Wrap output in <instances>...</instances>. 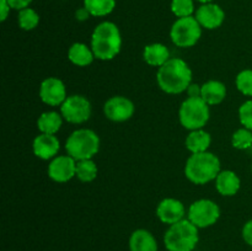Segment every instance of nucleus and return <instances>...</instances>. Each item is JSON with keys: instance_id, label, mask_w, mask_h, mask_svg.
Instances as JSON below:
<instances>
[{"instance_id": "obj_1", "label": "nucleus", "mask_w": 252, "mask_h": 251, "mask_svg": "<svg viewBox=\"0 0 252 251\" xmlns=\"http://www.w3.org/2000/svg\"><path fill=\"white\" fill-rule=\"evenodd\" d=\"M157 81L164 93L177 95L186 91L192 83V70L184 59L170 58L158 69Z\"/></svg>"}, {"instance_id": "obj_2", "label": "nucleus", "mask_w": 252, "mask_h": 251, "mask_svg": "<svg viewBox=\"0 0 252 251\" xmlns=\"http://www.w3.org/2000/svg\"><path fill=\"white\" fill-rule=\"evenodd\" d=\"M91 49L95 58L111 61L120 54L122 48V36L120 29L111 21L98 24L91 34Z\"/></svg>"}, {"instance_id": "obj_3", "label": "nucleus", "mask_w": 252, "mask_h": 251, "mask_svg": "<svg viewBox=\"0 0 252 251\" xmlns=\"http://www.w3.org/2000/svg\"><path fill=\"white\" fill-rule=\"evenodd\" d=\"M220 171V160L211 152L191 154L185 165V176L196 185H206L213 181Z\"/></svg>"}, {"instance_id": "obj_4", "label": "nucleus", "mask_w": 252, "mask_h": 251, "mask_svg": "<svg viewBox=\"0 0 252 251\" xmlns=\"http://www.w3.org/2000/svg\"><path fill=\"white\" fill-rule=\"evenodd\" d=\"M198 240V228L189 219L170 225L164 235L165 248L169 251H193Z\"/></svg>"}, {"instance_id": "obj_5", "label": "nucleus", "mask_w": 252, "mask_h": 251, "mask_svg": "<svg viewBox=\"0 0 252 251\" xmlns=\"http://www.w3.org/2000/svg\"><path fill=\"white\" fill-rule=\"evenodd\" d=\"M66 154L76 161L93 159L100 150V138L97 133L89 128H80L71 133L65 142Z\"/></svg>"}, {"instance_id": "obj_6", "label": "nucleus", "mask_w": 252, "mask_h": 251, "mask_svg": "<svg viewBox=\"0 0 252 251\" xmlns=\"http://www.w3.org/2000/svg\"><path fill=\"white\" fill-rule=\"evenodd\" d=\"M209 117V105L202 97H187L180 106V123L189 130L202 129L208 123Z\"/></svg>"}, {"instance_id": "obj_7", "label": "nucleus", "mask_w": 252, "mask_h": 251, "mask_svg": "<svg viewBox=\"0 0 252 251\" xmlns=\"http://www.w3.org/2000/svg\"><path fill=\"white\" fill-rule=\"evenodd\" d=\"M202 36V26L194 16L181 17L174 22L170 30L172 43L180 48L193 47Z\"/></svg>"}, {"instance_id": "obj_8", "label": "nucleus", "mask_w": 252, "mask_h": 251, "mask_svg": "<svg viewBox=\"0 0 252 251\" xmlns=\"http://www.w3.org/2000/svg\"><path fill=\"white\" fill-rule=\"evenodd\" d=\"M220 217V208L214 201L208 198L197 199L189 206L187 219L198 229L208 228L216 224Z\"/></svg>"}, {"instance_id": "obj_9", "label": "nucleus", "mask_w": 252, "mask_h": 251, "mask_svg": "<svg viewBox=\"0 0 252 251\" xmlns=\"http://www.w3.org/2000/svg\"><path fill=\"white\" fill-rule=\"evenodd\" d=\"M91 102L83 95H70L61 106V113L64 120L73 125H81L90 118Z\"/></svg>"}, {"instance_id": "obj_10", "label": "nucleus", "mask_w": 252, "mask_h": 251, "mask_svg": "<svg viewBox=\"0 0 252 251\" xmlns=\"http://www.w3.org/2000/svg\"><path fill=\"white\" fill-rule=\"evenodd\" d=\"M134 103L126 96L116 95L108 98L103 105L106 118L112 122H126L134 115Z\"/></svg>"}, {"instance_id": "obj_11", "label": "nucleus", "mask_w": 252, "mask_h": 251, "mask_svg": "<svg viewBox=\"0 0 252 251\" xmlns=\"http://www.w3.org/2000/svg\"><path fill=\"white\" fill-rule=\"evenodd\" d=\"M76 160L70 155H57L48 165V176L53 181L64 184L75 177Z\"/></svg>"}, {"instance_id": "obj_12", "label": "nucleus", "mask_w": 252, "mask_h": 251, "mask_svg": "<svg viewBox=\"0 0 252 251\" xmlns=\"http://www.w3.org/2000/svg\"><path fill=\"white\" fill-rule=\"evenodd\" d=\"M39 97L48 106H62L65 101L66 89L63 81L54 76L44 79L39 86Z\"/></svg>"}, {"instance_id": "obj_13", "label": "nucleus", "mask_w": 252, "mask_h": 251, "mask_svg": "<svg viewBox=\"0 0 252 251\" xmlns=\"http://www.w3.org/2000/svg\"><path fill=\"white\" fill-rule=\"evenodd\" d=\"M186 208L184 203L176 198H164L157 207V216L164 224L172 225L185 219Z\"/></svg>"}, {"instance_id": "obj_14", "label": "nucleus", "mask_w": 252, "mask_h": 251, "mask_svg": "<svg viewBox=\"0 0 252 251\" xmlns=\"http://www.w3.org/2000/svg\"><path fill=\"white\" fill-rule=\"evenodd\" d=\"M194 17L203 29L216 30L221 26L225 19V14L219 5L208 2V4H202L197 9Z\"/></svg>"}, {"instance_id": "obj_15", "label": "nucleus", "mask_w": 252, "mask_h": 251, "mask_svg": "<svg viewBox=\"0 0 252 251\" xmlns=\"http://www.w3.org/2000/svg\"><path fill=\"white\" fill-rule=\"evenodd\" d=\"M59 149H61V143L54 134L41 133L34 138L33 143H32L33 154L42 160H49L56 157Z\"/></svg>"}, {"instance_id": "obj_16", "label": "nucleus", "mask_w": 252, "mask_h": 251, "mask_svg": "<svg viewBox=\"0 0 252 251\" xmlns=\"http://www.w3.org/2000/svg\"><path fill=\"white\" fill-rule=\"evenodd\" d=\"M214 181H216L217 191L221 196L225 197L235 196L241 186L240 177L238 176L236 172L231 171V170H221Z\"/></svg>"}, {"instance_id": "obj_17", "label": "nucleus", "mask_w": 252, "mask_h": 251, "mask_svg": "<svg viewBox=\"0 0 252 251\" xmlns=\"http://www.w3.org/2000/svg\"><path fill=\"white\" fill-rule=\"evenodd\" d=\"M204 102L209 106H217L226 97V86L219 80H209L202 85V95Z\"/></svg>"}, {"instance_id": "obj_18", "label": "nucleus", "mask_w": 252, "mask_h": 251, "mask_svg": "<svg viewBox=\"0 0 252 251\" xmlns=\"http://www.w3.org/2000/svg\"><path fill=\"white\" fill-rule=\"evenodd\" d=\"M143 59L147 64L160 68L170 59V51L162 43H150L144 47Z\"/></svg>"}, {"instance_id": "obj_19", "label": "nucleus", "mask_w": 252, "mask_h": 251, "mask_svg": "<svg viewBox=\"0 0 252 251\" xmlns=\"http://www.w3.org/2000/svg\"><path fill=\"white\" fill-rule=\"evenodd\" d=\"M130 251H158V243L154 235L145 229H137L129 238Z\"/></svg>"}, {"instance_id": "obj_20", "label": "nucleus", "mask_w": 252, "mask_h": 251, "mask_svg": "<svg viewBox=\"0 0 252 251\" xmlns=\"http://www.w3.org/2000/svg\"><path fill=\"white\" fill-rule=\"evenodd\" d=\"M212 137L208 132L202 128V129L191 130L189 135L185 140V145L191 154H196V153H203L208 152L209 147H211Z\"/></svg>"}, {"instance_id": "obj_21", "label": "nucleus", "mask_w": 252, "mask_h": 251, "mask_svg": "<svg viewBox=\"0 0 252 251\" xmlns=\"http://www.w3.org/2000/svg\"><path fill=\"white\" fill-rule=\"evenodd\" d=\"M68 59L76 66H88L95 59V54L88 44L75 42L69 48Z\"/></svg>"}, {"instance_id": "obj_22", "label": "nucleus", "mask_w": 252, "mask_h": 251, "mask_svg": "<svg viewBox=\"0 0 252 251\" xmlns=\"http://www.w3.org/2000/svg\"><path fill=\"white\" fill-rule=\"evenodd\" d=\"M63 120L64 118L62 113L56 112V111H47V112L42 113L37 120V128L41 133L56 134L61 129Z\"/></svg>"}, {"instance_id": "obj_23", "label": "nucleus", "mask_w": 252, "mask_h": 251, "mask_svg": "<svg viewBox=\"0 0 252 251\" xmlns=\"http://www.w3.org/2000/svg\"><path fill=\"white\" fill-rule=\"evenodd\" d=\"M97 165L93 159H85L76 161L75 177L81 182H91L97 177Z\"/></svg>"}, {"instance_id": "obj_24", "label": "nucleus", "mask_w": 252, "mask_h": 251, "mask_svg": "<svg viewBox=\"0 0 252 251\" xmlns=\"http://www.w3.org/2000/svg\"><path fill=\"white\" fill-rule=\"evenodd\" d=\"M115 6L116 0H84V7L91 16H106L113 11Z\"/></svg>"}, {"instance_id": "obj_25", "label": "nucleus", "mask_w": 252, "mask_h": 251, "mask_svg": "<svg viewBox=\"0 0 252 251\" xmlns=\"http://www.w3.org/2000/svg\"><path fill=\"white\" fill-rule=\"evenodd\" d=\"M17 22H19L20 29L25 30V31H31L38 26L39 15L31 7H26V9H22L19 11Z\"/></svg>"}, {"instance_id": "obj_26", "label": "nucleus", "mask_w": 252, "mask_h": 251, "mask_svg": "<svg viewBox=\"0 0 252 251\" xmlns=\"http://www.w3.org/2000/svg\"><path fill=\"white\" fill-rule=\"evenodd\" d=\"M231 144L235 149L249 150L252 145V130L248 128H240L235 130L231 137Z\"/></svg>"}, {"instance_id": "obj_27", "label": "nucleus", "mask_w": 252, "mask_h": 251, "mask_svg": "<svg viewBox=\"0 0 252 251\" xmlns=\"http://www.w3.org/2000/svg\"><path fill=\"white\" fill-rule=\"evenodd\" d=\"M236 88L245 96H252V69L241 70L236 76Z\"/></svg>"}, {"instance_id": "obj_28", "label": "nucleus", "mask_w": 252, "mask_h": 251, "mask_svg": "<svg viewBox=\"0 0 252 251\" xmlns=\"http://www.w3.org/2000/svg\"><path fill=\"white\" fill-rule=\"evenodd\" d=\"M171 11L175 16L179 19L181 17L192 16L194 11V5L192 0H172L171 1Z\"/></svg>"}, {"instance_id": "obj_29", "label": "nucleus", "mask_w": 252, "mask_h": 251, "mask_svg": "<svg viewBox=\"0 0 252 251\" xmlns=\"http://www.w3.org/2000/svg\"><path fill=\"white\" fill-rule=\"evenodd\" d=\"M239 120L244 128L252 130V100H248L239 108Z\"/></svg>"}, {"instance_id": "obj_30", "label": "nucleus", "mask_w": 252, "mask_h": 251, "mask_svg": "<svg viewBox=\"0 0 252 251\" xmlns=\"http://www.w3.org/2000/svg\"><path fill=\"white\" fill-rule=\"evenodd\" d=\"M241 234H243L244 241H245L248 245L252 246V219L251 220L246 221V223L244 224Z\"/></svg>"}, {"instance_id": "obj_31", "label": "nucleus", "mask_w": 252, "mask_h": 251, "mask_svg": "<svg viewBox=\"0 0 252 251\" xmlns=\"http://www.w3.org/2000/svg\"><path fill=\"white\" fill-rule=\"evenodd\" d=\"M9 2L10 7L15 10H22V9H26L29 7V5L31 4L32 0H6Z\"/></svg>"}, {"instance_id": "obj_32", "label": "nucleus", "mask_w": 252, "mask_h": 251, "mask_svg": "<svg viewBox=\"0 0 252 251\" xmlns=\"http://www.w3.org/2000/svg\"><path fill=\"white\" fill-rule=\"evenodd\" d=\"M189 97H201L202 95V85H198V84L191 83L189 86L186 90Z\"/></svg>"}, {"instance_id": "obj_33", "label": "nucleus", "mask_w": 252, "mask_h": 251, "mask_svg": "<svg viewBox=\"0 0 252 251\" xmlns=\"http://www.w3.org/2000/svg\"><path fill=\"white\" fill-rule=\"evenodd\" d=\"M10 5L6 0H0V20L5 21L7 19V15L10 12Z\"/></svg>"}, {"instance_id": "obj_34", "label": "nucleus", "mask_w": 252, "mask_h": 251, "mask_svg": "<svg viewBox=\"0 0 252 251\" xmlns=\"http://www.w3.org/2000/svg\"><path fill=\"white\" fill-rule=\"evenodd\" d=\"M89 16H91L90 12L86 10V7H81V9H78L75 12V17L78 21H86L89 19Z\"/></svg>"}, {"instance_id": "obj_35", "label": "nucleus", "mask_w": 252, "mask_h": 251, "mask_svg": "<svg viewBox=\"0 0 252 251\" xmlns=\"http://www.w3.org/2000/svg\"><path fill=\"white\" fill-rule=\"evenodd\" d=\"M197 1L202 2V4H208V2H212L213 0H197Z\"/></svg>"}, {"instance_id": "obj_36", "label": "nucleus", "mask_w": 252, "mask_h": 251, "mask_svg": "<svg viewBox=\"0 0 252 251\" xmlns=\"http://www.w3.org/2000/svg\"><path fill=\"white\" fill-rule=\"evenodd\" d=\"M248 152H249V153H250V154L252 155V145H251V147H250V148H249V150H248Z\"/></svg>"}, {"instance_id": "obj_37", "label": "nucleus", "mask_w": 252, "mask_h": 251, "mask_svg": "<svg viewBox=\"0 0 252 251\" xmlns=\"http://www.w3.org/2000/svg\"><path fill=\"white\" fill-rule=\"evenodd\" d=\"M251 172H252V165H251Z\"/></svg>"}]
</instances>
